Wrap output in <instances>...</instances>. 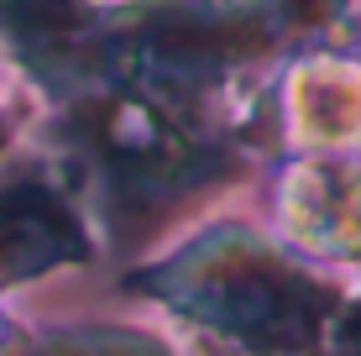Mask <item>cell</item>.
<instances>
[{"mask_svg": "<svg viewBox=\"0 0 361 356\" xmlns=\"http://www.w3.org/2000/svg\"><path fill=\"white\" fill-rule=\"evenodd\" d=\"M341 356H361V309L351 314V325L341 330Z\"/></svg>", "mask_w": 361, "mask_h": 356, "instance_id": "cell-5", "label": "cell"}, {"mask_svg": "<svg viewBox=\"0 0 361 356\" xmlns=\"http://www.w3.org/2000/svg\"><path fill=\"white\" fill-rule=\"evenodd\" d=\"M79 226H73L68 204L42 183H16L0 194V267L6 273H37L79 257Z\"/></svg>", "mask_w": 361, "mask_h": 356, "instance_id": "cell-3", "label": "cell"}, {"mask_svg": "<svg viewBox=\"0 0 361 356\" xmlns=\"http://www.w3.org/2000/svg\"><path fill=\"white\" fill-rule=\"evenodd\" d=\"M288 6L298 16H325V11H335V0H288Z\"/></svg>", "mask_w": 361, "mask_h": 356, "instance_id": "cell-6", "label": "cell"}, {"mask_svg": "<svg viewBox=\"0 0 361 356\" xmlns=\"http://www.w3.org/2000/svg\"><path fill=\"white\" fill-rule=\"evenodd\" d=\"M199 309L220 330L241 336L257 351H298L319 330L325 293L314 283H304L298 273H283V267H267V262H246V267L220 273L204 288Z\"/></svg>", "mask_w": 361, "mask_h": 356, "instance_id": "cell-1", "label": "cell"}, {"mask_svg": "<svg viewBox=\"0 0 361 356\" xmlns=\"http://www.w3.org/2000/svg\"><path fill=\"white\" fill-rule=\"evenodd\" d=\"M94 142L105 152V163L116 168L126 183L142 189H163L194 173V152L178 131H168L157 121V110L136 105V100H116L94 116Z\"/></svg>", "mask_w": 361, "mask_h": 356, "instance_id": "cell-2", "label": "cell"}, {"mask_svg": "<svg viewBox=\"0 0 361 356\" xmlns=\"http://www.w3.org/2000/svg\"><path fill=\"white\" fill-rule=\"evenodd\" d=\"M6 16L21 21L27 37H63L79 21V0H6Z\"/></svg>", "mask_w": 361, "mask_h": 356, "instance_id": "cell-4", "label": "cell"}, {"mask_svg": "<svg viewBox=\"0 0 361 356\" xmlns=\"http://www.w3.org/2000/svg\"><path fill=\"white\" fill-rule=\"evenodd\" d=\"M116 356H142V351H116Z\"/></svg>", "mask_w": 361, "mask_h": 356, "instance_id": "cell-7", "label": "cell"}]
</instances>
